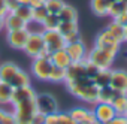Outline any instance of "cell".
Masks as SVG:
<instances>
[{"label": "cell", "mask_w": 127, "mask_h": 124, "mask_svg": "<svg viewBox=\"0 0 127 124\" xmlns=\"http://www.w3.org/2000/svg\"><path fill=\"white\" fill-rule=\"evenodd\" d=\"M93 114H94L96 121H99L102 124H106V123H109L111 120H114L117 117V112H115V109L112 108L111 103H100V102L94 103Z\"/></svg>", "instance_id": "8fae6325"}, {"label": "cell", "mask_w": 127, "mask_h": 124, "mask_svg": "<svg viewBox=\"0 0 127 124\" xmlns=\"http://www.w3.org/2000/svg\"><path fill=\"white\" fill-rule=\"evenodd\" d=\"M126 27L124 26H121L120 23H117L115 20H112L111 23H109V26L106 27V30L109 31V34L117 40V42H120L121 45L124 43V39H126V30H124Z\"/></svg>", "instance_id": "44dd1931"}, {"label": "cell", "mask_w": 127, "mask_h": 124, "mask_svg": "<svg viewBox=\"0 0 127 124\" xmlns=\"http://www.w3.org/2000/svg\"><path fill=\"white\" fill-rule=\"evenodd\" d=\"M8 14V8H6V3H5V0H0V17H3Z\"/></svg>", "instance_id": "60d3db41"}, {"label": "cell", "mask_w": 127, "mask_h": 124, "mask_svg": "<svg viewBox=\"0 0 127 124\" xmlns=\"http://www.w3.org/2000/svg\"><path fill=\"white\" fill-rule=\"evenodd\" d=\"M87 60L91 61V63H94L99 69H112L115 57H112L111 54H108L106 51H103L100 48L93 46L87 54Z\"/></svg>", "instance_id": "ba28073f"}, {"label": "cell", "mask_w": 127, "mask_h": 124, "mask_svg": "<svg viewBox=\"0 0 127 124\" xmlns=\"http://www.w3.org/2000/svg\"><path fill=\"white\" fill-rule=\"evenodd\" d=\"M11 106H12V114L17 124H30L33 115L37 112L34 99L20 100V102L11 103Z\"/></svg>", "instance_id": "277c9868"}, {"label": "cell", "mask_w": 127, "mask_h": 124, "mask_svg": "<svg viewBox=\"0 0 127 124\" xmlns=\"http://www.w3.org/2000/svg\"><path fill=\"white\" fill-rule=\"evenodd\" d=\"M81 124H93V123H81Z\"/></svg>", "instance_id": "f6af8a7d"}, {"label": "cell", "mask_w": 127, "mask_h": 124, "mask_svg": "<svg viewBox=\"0 0 127 124\" xmlns=\"http://www.w3.org/2000/svg\"><path fill=\"white\" fill-rule=\"evenodd\" d=\"M57 17L61 23H78V11L70 5H64Z\"/></svg>", "instance_id": "603a6c76"}, {"label": "cell", "mask_w": 127, "mask_h": 124, "mask_svg": "<svg viewBox=\"0 0 127 124\" xmlns=\"http://www.w3.org/2000/svg\"><path fill=\"white\" fill-rule=\"evenodd\" d=\"M106 124H127V117L126 115H117L114 120H111Z\"/></svg>", "instance_id": "74e56055"}, {"label": "cell", "mask_w": 127, "mask_h": 124, "mask_svg": "<svg viewBox=\"0 0 127 124\" xmlns=\"http://www.w3.org/2000/svg\"><path fill=\"white\" fill-rule=\"evenodd\" d=\"M85 76H87V73H85V64H84V61H81V63H72L66 69V79H64V82L78 81V79H82Z\"/></svg>", "instance_id": "2e32d148"}, {"label": "cell", "mask_w": 127, "mask_h": 124, "mask_svg": "<svg viewBox=\"0 0 127 124\" xmlns=\"http://www.w3.org/2000/svg\"><path fill=\"white\" fill-rule=\"evenodd\" d=\"M57 30L63 34V37H64L66 43L81 40V33H79L78 23H61V21H60Z\"/></svg>", "instance_id": "5bb4252c"}, {"label": "cell", "mask_w": 127, "mask_h": 124, "mask_svg": "<svg viewBox=\"0 0 127 124\" xmlns=\"http://www.w3.org/2000/svg\"><path fill=\"white\" fill-rule=\"evenodd\" d=\"M18 3H20V5H29L30 0H18Z\"/></svg>", "instance_id": "b9f144b4"}, {"label": "cell", "mask_w": 127, "mask_h": 124, "mask_svg": "<svg viewBox=\"0 0 127 124\" xmlns=\"http://www.w3.org/2000/svg\"><path fill=\"white\" fill-rule=\"evenodd\" d=\"M84 64H85V73H87V76H88V78H93V76L100 70L94 63H91V61H88V60H85V61H84Z\"/></svg>", "instance_id": "e575fe53"}, {"label": "cell", "mask_w": 127, "mask_h": 124, "mask_svg": "<svg viewBox=\"0 0 127 124\" xmlns=\"http://www.w3.org/2000/svg\"><path fill=\"white\" fill-rule=\"evenodd\" d=\"M49 58H51V61H52L54 66L61 67V69H67V67L72 64V60H70V57H69V54H67V51H66L64 48L51 52Z\"/></svg>", "instance_id": "e0dca14e"}, {"label": "cell", "mask_w": 127, "mask_h": 124, "mask_svg": "<svg viewBox=\"0 0 127 124\" xmlns=\"http://www.w3.org/2000/svg\"><path fill=\"white\" fill-rule=\"evenodd\" d=\"M52 66L54 64H52L51 58L37 57V58H33L30 70H32V75L36 79H39V81H49V75H51Z\"/></svg>", "instance_id": "52a82bcc"}, {"label": "cell", "mask_w": 127, "mask_h": 124, "mask_svg": "<svg viewBox=\"0 0 127 124\" xmlns=\"http://www.w3.org/2000/svg\"><path fill=\"white\" fill-rule=\"evenodd\" d=\"M118 94V91H115L111 85L102 87L99 88V94H97V102L100 103H111L114 100V97Z\"/></svg>", "instance_id": "4316f807"}, {"label": "cell", "mask_w": 127, "mask_h": 124, "mask_svg": "<svg viewBox=\"0 0 127 124\" xmlns=\"http://www.w3.org/2000/svg\"><path fill=\"white\" fill-rule=\"evenodd\" d=\"M69 114H70L72 120L76 124H81V123H94L96 121L93 109H88V108H84V106H76V108L70 109Z\"/></svg>", "instance_id": "9a60e30c"}, {"label": "cell", "mask_w": 127, "mask_h": 124, "mask_svg": "<svg viewBox=\"0 0 127 124\" xmlns=\"http://www.w3.org/2000/svg\"><path fill=\"white\" fill-rule=\"evenodd\" d=\"M42 36H43L45 45L49 49V52L63 49V48H66V45H67L66 40H64V37H63V34L58 30H43Z\"/></svg>", "instance_id": "9c48e42d"}, {"label": "cell", "mask_w": 127, "mask_h": 124, "mask_svg": "<svg viewBox=\"0 0 127 124\" xmlns=\"http://www.w3.org/2000/svg\"><path fill=\"white\" fill-rule=\"evenodd\" d=\"M34 97H36V90L32 87V84L30 85H23V87L14 88L11 103L20 102V100H27V99H34Z\"/></svg>", "instance_id": "ac0fdd59"}, {"label": "cell", "mask_w": 127, "mask_h": 124, "mask_svg": "<svg viewBox=\"0 0 127 124\" xmlns=\"http://www.w3.org/2000/svg\"><path fill=\"white\" fill-rule=\"evenodd\" d=\"M64 2L63 0H46L45 2V8L48 11V14H54V15H58V12L64 8Z\"/></svg>", "instance_id": "f546056e"}, {"label": "cell", "mask_w": 127, "mask_h": 124, "mask_svg": "<svg viewBox=\"0 0 127 124\" xmlns=\"http://www.w3.org/2000/svg\"><path fill=\"white\" fill-rule=\"evenodd\" d=\"M5 3H6V8H8V12H14L20 3H18V0H5Z\"/></svg>", "instance_id": "8d00e7d4"}, {"label": "cell", "mask_w": 127, "mask_h": 124, "mask_svg": "<svg viewBox=\"0 0 127 124\" xmlns=\"http://www.w3.org/2000/svg\"><path fill=\"white\" fill-rule=\"evenodd\" d=\"M114 20H115L117 23H120L121 26H124V27H126V26H127V11H126L124 14L118 15V17H117V18H114Z\"/></svg>", "instance_id": "f35d334b"}, {"label": "cell", "mask_w": 127, "mask_h": 124, "mask_svg": "<svg viewBox=\"0 0 127 124\" xmlns=\"http://www.w3.org/2000/svg\"><path fill=\"white\" fill-rule=\"evenodd\" d=\"M121 2H124V3H127V0H121Z\"/></svg>", "instance_id": "bcb514c9"}, {"label": "cell", "mask_w": 127, "mask_h": 124, "mask_svg": "<svg viewBox=\"0 0 127 124\" xmlns=\"http://www.w3.org/2000/svg\"><path fill=\"white\" fill-rule=\"evenodd\" d=\"M15 15H18L21 20H24L27 24L32 23V15H33V8L30 5H20L15 11H14Z\"/></svg>", "instance_id": "f1b7e54d"}, {"label": "cell", "mask_w": 127, "mask_h": 124, "mask_svg": "<svg viewBox=\"0 0 127 124\" xmlns=\"http://www.w3.org/2000/svg\"><path fill=\"white\" fill-rule=\"evenodd\" d=\"M34 102H36L37 112L42 114V115H45V117L49 115V114H55V112L60 111L58 100L51 93H36Z\"/></svg>", "instance_id": "5b68a950"}, {"label": "cell", "mask_w": 127, "mask_h": 124, "mask_svg": "<svg viewBox=\"0 0 127 124\" xmlns=\"http://www.w3.org/2000/svg\"><path fill=\"white\" fill-rule=\"evenodd\" d=\"M124 30H126V39H124V42H127V26H126V29H124Z\"/></svg>", "instance_id": "ee69618b"}, {"label": "cell", "mask_w": 127, "mask_h": 124, "mask_svg": "<svg viewBox=\"0 0 127 124\" xmlns=\"http://www.w3.org/2000/svg\"><path fill=\"white\" fill-rule=\"evenodd\" d=\"M12 93H14V87H11L9 84H6L3 81H0V106L11 105Z\"/></svg>", "instance_id": "484cf974"}, {"label": "cell", "mask_w": 127, "mask_h": 124, "mask_svg": "<svg viewBox=\"0 0 127 124\" xmlns=\"http://www.w3.org/2000/svg\"><path fill=\"white\" fill-rule=\"evenodd\" d=\"M45 124H76L69 112H55L45 117Z\"/></svg>", "instance_id": "ffe728a7"}, {"label": "cell", "mask_w": 127, "mask_h": 124, "mask_svg": "<svg viewBox=\"0 0 127 124\" xmlns=\"http://www.w3.org/2000/svg\"><path fill=\"white\" fill-rule=\"evenodd\" d=\"M112 108L115 109L117 115H126V111H127V94L126 93H118L114 100L111 102Z\"/></svg>", "instance_id": "cb8c5ba5"}, {"label": "cell", "mask_w": 127, "mask_h": 124, "mask_svg": "<svg viewBox=\"0 0 127 124\" xmlns=\"http://www.w3.org/2000/svg\"><path fill=\"white\" fill-rule=\"evenodd\" d=\"M126 11H127V3L121 2V0H117V2H114V3L109 6V9H108V17H111V18L114 20V18H117L118 15L124 14Z\"/></svg>", "instance_id": "83f0119b"}, {"label": "cell", "mask_w": 127, "mask_h": 124, "mask_svg": "<svg viewBox=\"0 0 127 124\" xmlns=\"http://www.w3.org/2000/svg\"><path fill=\"white\" fill-rule=\"evenodd\" d=\"M45 2L46 0H30V6L32 8H39V6H45Z\"/></svg>", "instance_id": "ab89813d"}, {"label": "cell", "mask_w": 127, "mask_h": 124, "mask_svg": "<svg viewBox=\"0 0 127 124\" xmlns=\"http://www.w3.org/2000/svg\"><path fill=\"white\" fill-rule=\"evenodd\" d=\"M126 117H127V111H126Z\"/></svg>", "instance_id": "7dc6e473"}, {"label": "cell", "mask_w": 127, "mask_h": 124, "mask_svg": "<svg viewBox=\"0 0 127 124\" xmlns=\"http://www.w3.org/2000/svg\"><path fill=\"white\" fill-rule=\"evenodd\" d=\"M58 24H60L58 17L54 15V14H48L46 18H45L43 23H42V29H43V30H57V29H58Z\"/></svg>", "instance_id": "1f68e13d"}, {"label": "cell", "mask_w": 127, "mask_h": 124, "mask_svg": "<svg viewBox=\"0 0 127 124\" xmlns=\"http://www.w3.org/2000/svg\"><path fill=\"white\" fill-rule=\"evenodd\" d=\"M30 124H45V115H42V114L36 112V114L33 115V118H32Z\"/></svg>", "instance_id": "d590c367"}, {"label": "cell", "mask_w": 127, "mask_h": 124, "mask_svg": "<svg viewBox=\"0 0 127 124\" xmlns=\"http://www.w3.org/2000/svg\"><path fill=\"white\" fill-rule=\"evenodd\" d=\"M72 60V63H81V61H85L87 60V54H88V49L85 46V43L81 40H76V42H70L66 45L64 48Z\"/></svg>", "instance_id": "7c38bea8"}, {"label": "cell", "mask_w": 127, "mask_h": 124, "mask_svg": "<svg viewBox=\"0 0 127 124\" xmlns=\"http://www.w3.org/2000/svg\"><path fill=\"white\" fill-rule=\"evenodd\" d=\"M93 82L97 88H102V87H106L109 85V81H111V69H100L93 78Z\"/></svg>", "instance_id": "d4e9b609"}, {"label": "cell", "mask_w": 127, "mask_h": 124, "mask_svg": "<svg viewBox=\"0 0 127 124\" xmlns=\"http://www.w3.org/2000/svg\"><path fill=\"white\" fill-rule=\"evenodd\" d=\"M117 0H91V11L97 17H108L109 6Z\"/></svg>", "instance_id": "7402d4cb"}, {"label": "cell", "mask_w": 127, "mask_h": 124, "mask_svg": "<svg viewBox=\"0 0 127 124\" xmlns=\"http://www.w3.org/2000/svg\"><path fill=\"white\" fill-rule=\"evenodd\" d=\"M67 91L70 94H73L76 99L85 102V103H97V94H99V88L94 85L93 79L85 76L82 79L78 81H72V82H64Z\"/></svg>", "instance_id": "6da1fadb"}, {"label": "cell", "mask_w": 127, "mask_h": 124, "mask_svg": "<svg viewBox=\"0 0 127 124\" xmlns=\"http://www.w3.org/2000/svg\"><path fill=\"white\" fill-rule=\"evenodd\" d=\"M94 46L96 48H100L103 51H106L108 54H111L112 57H117L120 54V49H121V43L117 42L111 34L109 31L105 29L102 30L97 36H96V40H94Z\"/></svg>", "instance_id": "8992f818"}, {"label": "cell", "mask_w": 127, "mask_h": 124, "mask_svg": "<svg viewBox=\"0 0 127 124\" xmlns=\"http://www.w3.org/2000/svg\"><path fill=\"white\" fill-rule=\"evenodd\" d=\"M23 51L32 58H37V57L49 58V55H51L49 49L45 45L42 31H30V34L27 37V42H26V46H24Z\"/></svg>", "instance_id": "3957f363"}, {"label": "cell", "mask_w": 127, "mask_h": 124, "mask_svg": "<svg viewBox=\"0 0 127 124\" xmlns=\"http://www.w3.org/2000/svg\"><path fill=\"white\" fill-rule=\"evenodd\" d=\"M5 29V24H3V17H0V30Z\"/></svg>", "instance_id": "7bdbcfd3"}, {"label": "cell", "mask_w": 127, "mask_h": 124, "mask_svg": "<svg viewBox=\"0 0 127 124\" xmlns=\"http://www.w3.org/2000/svg\"><path fill=\"white\" fill-rule=\"evenodd\" d=\"M0 81L9 84L11 87H23V85H30L32 78L30 75L18 67L12 61H6V63L0 64Z\"/></svg>", "instance_id": "7a4b0ae2"}, {"label": "cell", "mask_w": 127, "mask_h": 124, "mask_svg": "<svg viewBox=\"0 0 127 124\" xmlns=\"http://www.w3.org/2000/svg\"><path fill=\"white\" fill-rule=\"evenodd\" d=\"M3 24H5V29L6 31H11V30H20V29H26L29 27V24L21 20L18 15H15L14 12H8L3 18Z\"/></svg>", "instance_id": "d6986e66"}, {"label": "cell", "mask_w": 127, "mask_h": 124, "mask_svg": "<svg viewBox=\"0 0 127 124\" xmlns=\"http://www.w3.org/2000/svg\"><path fill=\"white\" fill-rule=\"evenodd\" d=\"M109 85L115 91L127 94V70H124V69H111Z\"/></svg>", "instance_id": "4fadbf2b"}, {"label": "cell", "mask_w": 127, "mask_h": 124, "mask_svg": "<svg viewBox=\"0 0 127 124\" xmlns=\"http://www.w3.org/2000/svg\"><path fill=\"white\" fill-rule=\"evenodd\" d=\"M64 79H66V69L52 66V70H51V75H49V81L51 82H64Z\"/></svg>", "instance_id": "d6a6232c"}, {"label": "cell", "mask_w": 127, "mask_h": 124, "mask_svg": "<svg viewBox=\"0 0 127 124\" xmlns=\"http://www.w3.org/2000/svg\"><path fill=\"white\" fill-rule=\"evenodd\" d=\"M0 124H17L12 111L5 109V106H0Z\"/></svg>", "instance_id": "836d02e7"}, {"label": "cell", "mask_w": 127, "mask_h": 124, "mask_svg": "<svg viewBox=\"0 0 127 124\" xmlns=\"http://www.w3.org/2000/svg\"><path fill=\"white\" fill-rule=\"evenodd\" d=\"M46 15H48V11H46V8H45V6L33 8L32 23H34V24H39V26H42V23H43V20L46 18Z\"/></svg>", "instance_id": "4dcf8cb0"}, {"label": "cell", "mask_w": 127, "mask_h": 124, "mask_svg": "<svg viewBox=\"0 0 127 124\" xmlns=\"http://www.w3.org/2000/svg\"><path fill=\"white\" fill-rule=\"evenodd\" d=\"M29 34H30L29 27L20 29V30H11V31L6 33V39H8V43H9L11 48L23 51L24 46H26V42H27Z\"/></svg>", "instance_id": "30bf717a"}]
</instances>
